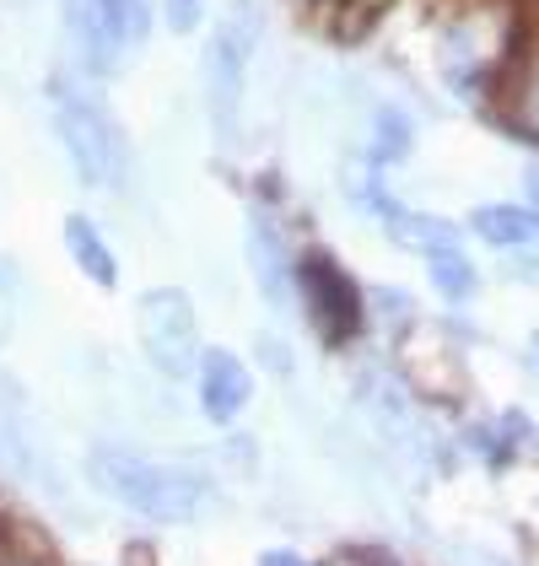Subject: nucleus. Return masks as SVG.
<instances>
[{
	"mask_svg": "<svg viewBox=\"0 0 539 566\" xmlns=\"http://www.w3.org/2000/svg\"><path fill=\"white\" fill-rule=\"evenodd\" d=\"M87 475L103 496H114L119 507H130L151 523H194L205 513L211 485L205 475L183 470V464H157L125 448H97L87 459Z\"/></svg>",
	"mask_w": 539,
	"mask_h": 566,
	"instance_id": "f257e3e1",
	"label": "nucleus"
},
{
	"mask_svg": "<svg viewBox=\"0 0 539 566\" xmlns=\"http://www.w3.org/2000/svg\"><path fill=\"white\" fill-rule=\"evenodd\" d=\"M54 130H60V146H65L71 168L82 174V184H92V189H125L130 151H125V135L108 119L103 103L60 87V97H54Z\"/></svg>",
	"mask_w": 539,
	"mask_h": 566,
	"instance_id": "f03ea898",
	"label": "nucleus"
},
{
	"mask_svg": "<svg viewBox=\"0 0 539 566\" xmlns=\"http://www.w3.org/2000/svg\"><path fill=\"white\" fill-rule=\"evenodd\" d=\"M265 39V11L260 0H232L205 44V97H211V114L216 125H232L237 114V97H243V76H249V60Z\"/></svg>",
	"mask_w": 539,
	"mask_h": 566,
	"instance_id": "7ed1b4c3",
	"label": "nucleus"
},
{
	"mask_svg": "<svg viewBox=\"0 0 539 566\" xmlns=\"http://www.w3.org/2000/svg\"><path fill=\"white\" fill-rule=\"evenodd\" d=\"M65 17L92 71H119L151 39V0H65Z\"/></svg>",
	"mask_w": 539,
	"mask_h": 566,
	"instance_id": "20e7f679",
	"label": "nucleus"
},
{
	"mask_svg": "<svg viewBox=\"0 0 539 566\" xmlns=\"http://www.w3.org/2000/svg\"><path fill=\"white\" fill-rule=\"evenodd\" d=\"M135 335H140V350L151 356L157 373H168V378L194 373L200 324H194V303L183 297L179 286H157V292H146L135 303Z\"/></svg>",
	"mask_w": 539,
	"mask_h": 566,
	"instance_id": "39448f33",
	"label": "nucleus"
},
{
	"mask_svg": "<svg viewBox=\"0 0 539 566\" xmlns=\"http://www.w3.org/2000/svg\"><path fill=\"white\" fill-rule=\"evenodd\" d=\"M194 373H200V405H205V416H211L216 427L237 421V410H243L249 394H254L249 367H243L232 350H200Z\"/></svg>",
	"mask_w": 539,
	"mask_h": 566,
	"instance_id": "423d86ee",
	"label": "nucleus"
},
{
	"mask_svg": "<svg viewBox=\"0 0 539 566\" xmlns=\"http://www.w3.org/2000/svg\"><path fill=\"white\" fill-rule=\"evenodd\" d=\"M303 292H308V307L324 318L329 335H346V329L357 324V292H351L329 264H308V270H303Z\"/></svg>",
	"mask_w": 539,
	"mask_h": 566,
	"instance_id": "0eeeda50",
	"label": "nucleus"
},
{
	"mask_svg": "<svg viewBox=\"0 0 539 566\" xmlns=\"http://www.w3.org/2000/svg\"><path fill=\"white\" fill-rule=\"evenodd\" d=\"M249 264H254V281H260V297L275 307L292 303V264H286V249L275 238V227L254 221L249 227Z\"/></svg>",
	"mask_w": 539,
	"mask_h": 566,
	"instance_id": "6e6552de",
	"label": "nucleus"
},
{
	"mask_svg": "<svg viewBox=\"0 0 539 566\" xmlns=\"http://www.w3.org/2000/svg\"><path fill=\"white\" fill-rule=\"evenodd\" d=\"M65 249H71L76 270L87 275L92 286H103V292L119 286V260H114V249L103 243V232L87 217H65Z\"/></svg>",
	"mask_w": 539,
	"mask_h": 566,
	"instance_id": "1a4fd4ad",
	"label": "nucleus"
},
{
	"mask_svg": "<svg viewBox=\"0 0 539 566\" xmlns=\"http://www.w3.org/2000/svg\"><path fill=\"white\" fill-rule=\"evenodd\" d=\"M469 227H475L486 243H496V249H524V243L539 238V217L524 211V206H480V211L469 217Z\"/></svg>",
	"mask_w": 539,
	"mask_h": 566,
	"instance_id": "9d476101",
	"label": "nucleus"
},
{
	"mask_svg": "<svg viewBox=\"0 0 539 566\" xmlns=\"http://www.w3.org/2000/svg\"><path fill=\"white\" fill-rule=\"evenodd\" d=\"M389 211V227H394V238L400 243H410V249H421V254H443V249H458L448 221H437V217H415V211H394V206H383Z\"/></svg>",
	"mask_w": 539,
	"mask_h": 566,
	"instance_id": "9b49d317",
	"label": "nucleus"
},
{
	"mask_svg": "<svg viewBox=\"0 0 539 566\" xmlns=\"http://www.w3.org/2000/svg\"><path fill=\"white\" fill-rule=\"evenodd\" d=\"M426 264H432V286L448 297V303H469L475 297V264L464 260L458 249H443V254H426Z\"/></svg>",
	"mask_w": 539,
	"mask_h": 566,
	"instance_id": "f8f14e48",
	"label": "nucleus"
},
{
	"mask_svg": "<svg viewBox=\"0 0 539 566\" xmlns=\"http://www.w3.org/2000/svg\"><path fill=\"white\" fill-rule=\"evenodd\" d=\"M0 470L6 475H39V459H33V448H28V432H22V421L0 405Z\"/></svg>",
	"mask_w": 539,
	"mask_h": 566,
	"instance_id": "ddd939ff",
	"label": "nucleus"
},
{
	"mask_svg": "<svg viewBox=\"0 0 539 566\" xmlns=\"http://www.w3.org/2000/svg\"><path fill=\"white\" fill-rule=\"evenodd\" d=\"M372 151H378V163H394L410 151V119L394 114V108H383L378 114V140H372Z\"/></svg>",
	"mask_w": 539,
	"mask_h": 566,
	"instance_id": "4468645a",
	"label": "nucleus"
},
{
	"mask_svg": "<svg viewBox=\"0 0 539 566\" xmlns=\"http://www.w3.org/2000/svg\"><path fill=\"white\" fill-rule=\"evenodd\" d=\"M200 6H205V0H168V28H173V33L194 28V22H200Z\"/></svg>",
	"mask_w": 539,
	"mask_h": 566,
	"instance_id": "2eb2a0df",
	"label": "nucleus"
},
{
	"mask_svg": "<svg viewBox=\"0 0 539 566\" xmlns=\"http://www.w3.org/2000/svg\"><path fill=\"white\" fill-rule=\"evenodd\" d=\"M524 125L539 135V76H535V87H529V97H524Z\"/></svg>",
	"mask_w": 539,
	"mask_h": 566,
	"instance_id": "dca6fc26",
	"label": "nucleus"
},
{
	"mask_svg": "<svg viewBox=\"0 0 539 566\" xmlns=\"http://www.w3.org/2000/svg\"><path fill=\"white\" fill-rule=\"evenodd\" d=\"M260 566H308V562H303V556H292V551H265Z\"/></svg>",
	"mask_w": 539,
	"mask_h": 566,
	"instance_id": "f3484780",
	"label": "nucleus"
},
{
	"mask_svg": "<svg viewBox=\"0 0 539 566\" xmlns=\"http://www.w3.org/2000/svg\"><path fill=\"white\" fill-rule=\"evenodd\" d=\"M0 566H39V562H33V556H22L17 545H6V539H0Z\"/></svg>",
	"mask_w": 539,
	"mask_h": 566,
	"instance_id": "a211bd4d",
	"label": "nucleus"
},
{
	"mask_svg": "<svg viewBox=\"0 0 539 566\" xmlns=\"http://www.w3.org/2000/svg\"><path fill=\"white\" fill-rule=\"evenodd\" d=\"M524 184H529V195H535V206H529V211L539 217V168H529V174H524Z\"/></svg>",
	"mask_w": 539,
	"mask_h": 566,
	"instance_id": "6ab92c4d",
	"label": "nucleus"
}]
</instances>
